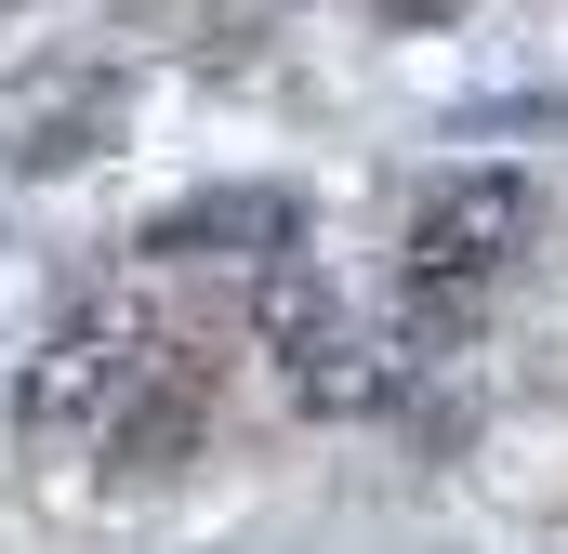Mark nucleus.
<instances>
[{
  "instance_id": "obj_1",
  "label": "nucleus",
  "mask_w": 568,
  "mask_h": 554,
  "mask_svg": "<svg viewBox=\"0 0 568 554\" xmlns=\"http://www.w3.org/2000/svg\"><path fill=\"white\" fill-rule=\"evenodd\" d=\"M529 225H542V198L516 172H449L424 212H410V277L424 290H476V277H503L529 252Z\"/></svg>"
}]
</instances>
